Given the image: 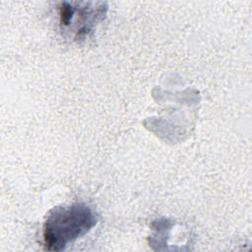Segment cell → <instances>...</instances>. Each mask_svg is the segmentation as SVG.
Listing matches in <instances>:
<instances>
[{"label":"cell","instance_id":"cell-2","mask_svg":"<svg viewBox=\"0 0 252 252\" xmlns=\"http://www.w3.org/2000/svg\"><path fill=\"white\" fill-rule=\"evenodd\" d=\"M106 12L107 5L103 2H61L59 25L62 32L72 34L75 40L85 39L106 17Z\"/></svg>","mask_w":252,"mask_h":252},{"label":"cell","instance_id":"cell-1","mask_svg":"<svg viewBox=\"0 0 252 252\" xmlns=\"http://www.w3.org/2000/svg\"><path fill=\"white\" fill-rule=\"evenodd\" d=\"M96 222V214L84 203L55 207L43 223L44 250H64L69 243L87 234Z\"/></svg>","mask_w":252,"mask_h":252}]
</instances>
